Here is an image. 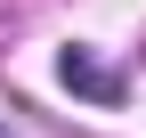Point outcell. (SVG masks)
<instances>
[{
    "mask_svg": "<svg viewBox=\"0 0 146 138\" xmlns=\"http://www.w3.org/2000/svg\"><path fill=\"white\" fill-rule=\"evenodd\" d=\"M57 73H65V90H73V98H98V106H114V98H122V81L106 73L89 49H65V65H57Z\"/></svg>",
    "mask_w": 146,
    "mask_h": 138,
    "instance_id": "obj_1",
    "label": "cell"
},
{
    "mask_svg": "<svg viewBox=\"0 0 146 138\" xmlns=\"http://www.w3.org/2000/svg\"><path fill=\"white\" fill-rule=\"evenodd\" d=\"M0 138H8V130H0Z\"/></svg>",
    "mask_w": 146,
    "mask_h": 138,
    "instance_id": "obj_2",
    "label": "cell"
}]
</instances>
